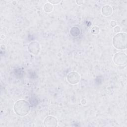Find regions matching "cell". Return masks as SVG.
<instances>
[{"label": "cell", "instance_id": "1", "mask_svg": "<svg viewBox=\"0 0 127 127\" xmlns=\"http://www.w3.org/2000/svg\"><path fill=\"white\" fill-rule=\"evenodd\" d=\"M29 103L24 100H19L17 101L13 106L14 112L19 116H24L27 115L30 110Z\"/></svg>", "mask_w": 127, "mask_h": 127}, {"label": "cell", "instance_id": "2", "mask_svg": "<svg viewBox=\"0 0 127 127\" xmlns=\"http://www.w3.org/2000/svg\"><path fill=\"white\" fill-rule=\"evenodd\" d=\"M113 46L119 50H125L127 47V35L126 33H119L113 38Z\"/></svg>", "mask_w": 127, "mask_h": 127}, {"label": "cell", "instance_id": "3", "mask_svg": "<svg viewBox=\"0 0 127 127\" xmlns=\"http://www.w3.org/2000/svg\"><path fill=\"white\" fill-rule=\"evenodd\" d=\"M113 61L114 63L118 65H124L126 64L127 63V56L124 53H117L113 57Z\"/></svg>", "mask_w": 127, "mask_h": 127}, {"label": "cell", "instance_id": "4", "mask_svg": "<svg viewBox=\"0 0 127 127\" xmlns=\"http://www.w3.org/2000/svg\"><path fill=\"white\" fill-rule=\"evenodd\" d=\"M28 50L31 54L37 55L40 50V46L39 43L37 41L31 42L28 46Z\"/></svg>", "mask_w": 127, "mask_h": 127}, {"label": "cell", "instance_id": "5", "mask_svg": "<svg viewBox=\"0 0 127 127\" xmlns=\"http://www.w3.org/2000/svg\"><path fill=\"white\" fill-rule=\"evenodd\" d=\"M44 124L46 127H56L58 126V120L55 117L49 116L45 118Z\"/></svg>", "mask_w": 127, "mask_h": 127}, {"label": "cell", "instance_id": "6", "mask_svg": "<svg viewBox=\"0 0 127 127\" xmlns=\"http://www.w3.org/2000/svg\"><path fill=\"white\" fill-rule=\"evenodd\" d=\"M80 75L75 71H72L69 73L67 76L68 82L71 84H75L78 83L80 81Z\"/></svg>", "mask_w": 127, "mask_h": 127}, {"label": "cell", "instance_id": "7", "mask_svg": "<svg viewBox=\"0 0 127 127\" xmlns=\"http://www.w3.org/2000/svg\"><path fill=\"white\" fill-rule=\"evenodd\" d=\"M113 12L112 7L109 5H105L102 8V13L106 16H110Z\"/></svg>", "mask_w": 127, "mask_h": 127}, {"label": "cell", "instance_id": "8", "mask_svg": "<svg viewBox=\"0 0 127 127\" xmlns=\"http://www.w3.org/2000/svg\"><path fill=\"white\" fill-rule=\"evenodd\" d=\"M44 10L47 13H50L53 10V5L50 2H47L44 5Z\"/></svg>", "mask_w": 127, "mask_h": 127}, {"label": "cell", "instance_id": "9", "mask_svg": "<svg viewBox=\"0 0 127 127\" xmlns=\"http://www.w3.org/2000/svg\"><path fill=\"white\" fill-rule=\"evenodd\" d=\"M70 34L74 37L77 36L80 34V29L77 27H73L71 28L70 30Z\"/></svg>", "mask_w": 127, "mask_h": 127}, {"label": "cell", "instance_id": "10", "mask_svg": "<svg viewBox=\"0 0 127 127\" xmlns=\"http://www.w3.org/2000/svg\"><path fill=\"white\" fill-rule=\"evenodd\" d=\"M99 28L97 26H93L91 29V33L94 35H97L99 33Z\"/></svg>", "mask_w": 127, "mask_h": 127}, {"label": "cell", "instance_id": "11", "mask_svg": "<svg viewBox=\"0 0 127 127\" xmlns=\"http://www.w3.org/2000/svg\"><path fill=\"white\" fill-rule=\"evenodd\" d=\"M114 30L115 32H117V33L119 32L120 33V32L121 30V28L119 26H116L114 28Z\"/></svg>", "mask_w": 127, "mask_h": 127}, {"label": "cell", "instance_id": "12", "mask_svg": "<svg viewBox=\"0 0 127 127\" xmlns=\"http://www.w3.org/2000/svg\"><path fill=\"white\" fill-rule=\"evenodd\" d=\"M49 2L51 3V4H58V3L60 2V0H48Z\"/></svg>", "mask_w": 127, "mask_h": 127}, {"label": "cell", "instance_id": "13", "mask_svg": "<svg viewBox=\"0 0 127 127\" xmlns=\"http://www.w3.org/2000/svg\"><path fill=\"white\" fill-rule=\"evenodd\" d=\"M110 24H111V26H112V27H115L117 25V22L116 21H112L111 22V23H110Z\"/></svg>", "mask_w": 127, "mask_h": 127}, {"label": "cell", "instance_id": "14", "mask_svg": "<svg viewBox=\"0 0 127 127\" xmlns=\"http://www.w3.org/2000/svg\"><path fill=\"white\" fill-rule=\"evenodd\" d=\"M76 3H77L78 4L80 5V4H82L83 1H82V0H79H79H76Z\"/></svg>", "mask_w": 127, "mask_h": 127}, {"label": "cell", "instance_id": "15", "mask_svg": "<svg viewBox=\"0 0 127 127\" xmlns=\"http://www.w3.org/2000/svg\"><path fill=\"white\" fill-rule=\"evenodd\" d=\"M81 103H82V104H83V105L85 104L86 103V100H85V99H82V100H81Z\"/></svg>", "mask_w": 127, "mask_h": 127}, {"label": "cell", "instance_id": "16", "mask_svg": "<svg viewBox=\"0 0 127 127\" xmlns=\"http://www.w3.org/2000/svg\"><path fill=\"white\" fill-rule=\"evenodd\" d=\"M0 48H1V50H5V46L4 45V44H2L1 46H0Z\"/></svg>", "mask_w": 127, "mask_h": 127}]
</instances>
